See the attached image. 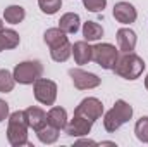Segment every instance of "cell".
Returning <instances> with one entry per match:
<instances>
[{
    "label": "cell",
    "instance_id": "6da1fadb",
    "mask_svg": "<svg viewBox=\"0 0 148 147\" xmlns=\"http://www.w3.org/2000/svg\"><path fill=\"white\" fill-rule=\"evenodd\" d=\"M9 125H7V140L12 147H21V146H31L28 140V119L24 111H14L9 114Z\"/></svg>",
    "mask_w": 148,
    "mask_h": 147
},
{
    "label": "cell",
    "instance_id": "7a4b0ae2",
    "mask_svg": "<svg viewBox=\"0 0 148 147\" xmlns=\"http://www.w3.org/2000/svg\"><path fill=\"white\" fill-rule=\"evenodd\" d=\"M145 61L134 54V52H122V55H119L115 66H114V73L124 80H138L143 71H145Z\"/></svg>",
    "mask_w": 148,
    "mask_h": 147
},
{
    "label": "cell",
    "instance_id": "3957f363",
    "mask_svg": "<svg viewBox=\"0 0 148 147\" xmlns=\"http://www.w3.org/2000/svg\"><path fill=\"white\" fill-rule=\"evenodd\" d=\"M131 118H133V107L126 101L119 99V101H115L114 107L105 112V116H103V126H105V130L109 133H114L124 123H127Z\"/></svg>",
    "mask_w": 148,
    "mask_h": 147
},
{
    "label": "cell",
    "instance_id": "277c9868",
    "mask_svg": "<svg viewBox=\"0 0 148 147\" xmlns=\"http://www.w3.org/2000/svg\"><path fill=\"white\" fill-rule=\"evenodd\" d=\"M14 80L21 85H33L38 78H41L43 74V66L40 61H24L16 64L14 68Z\"/></svg>",
    "mask_w": 148,
    "mask_h": 147
},
{
    "label": "cell",
    "instance_id": "5b68a950",
    "mask_svg": "<svg viewBox=\"0 0 148 147\" xmlns=\"http://www.w3.org/2000/svg\"><path fill=\"white\" fill-rule=\"evenodd\" d=\"M117 59H119V50L112 43H97L93 47V57H91V61H95L100 68H103V69H114Z\"/></svg>",
    "mask_w": 148,
    "mask_h": 147
},
{
    "label": "cell",
    "instance_id": "8992f818",
    "mask_svg": "<svg viewBox=\"0 0 148 147\" xmlns=\"http://www.w3.org/2000/svg\"><path fill=\"white\" fill-rule=\"evenodd\" d=\"M35 99L43 106H53L57 99V83L47 78H38L33 83Z\"/></svg>",
    "mask_w": 148,
    "mask_h": 147
},
{
    "label": "cell",
    "instance_id": "52a82bcc",
    "mask_svg": "<svg viewBox=\"0 0 148 147\" xmlns=\"http://www.w3.org/2000/svg\"><path fill=\"white\" fill-rule=\"evenodd\" d=\"M74 114H76V116H83V118H86V119H90V121L95 123V121L100 119L102 114H103V104H102V101L97 99V97H86V99H83V101L79 102V106L74 109Z\"/></svg>",
    "mask_w": 148,
    "mask_h": 147
},
{
    "label": "cell",
    "instance_id": "ba28073f",
    "mask_svg": "<svg viewBox=\"0 0 148 147\" xmlns=\"http://www.w3.org/2000/svg\"><path fill=\"white\" fill-rule=\"evenodd\" d=\"M69 76H71L74 87L77 90H91V88L100 87V83H102V80L95 73H88V71L79 69V68L69 69Z\"/></svg>",
    "mask_w": 148,
    "mask_h": 147
},
{
    "label": "cell",
    "instance_id": "9c48e42d",
    "mask_svg": "<svg viewBox=\"0 0 148 147\" xmlns=\"http://www.w3.org/2000/svg\"><path fill=\"white\" fill-rule=\"evenodd\" d=\"M114 17L121 24H131L138 19V10L129 2H117L114 5Z\"/></svg>",
    "mask_w": 148,
    "mask_h": 147
},
{
    "label": "cell",
    "instance_id": "30bf717a",
    "mask_svg": "<svg viewBox=\"0 0 148 147\" xmlns=\"http://www.w3.org/2000/svg\"><path fill=\"white\" fill-rule=\"evenodd\" d=\"M91 126H93V121L74 114V118L66 125V133L69 137H84L91 132Z\"/></svg>",
    "mask_w": 148,
    "mask_h": 147
},
{
    "label": "cell",
    "instance_id": "8fae6325",
    "mask_svg": "<svg viewBox=\"0 0 148 147\" xmlns=\"http://www.w3.org/2000/svg\"><path fill=\"white\" fill-rule=\"evenodd\" d=\"M73 55L76 64L83 66V64H88L93 57V47L86 42V40H81V42H76L73 45Z\"/></svg>",
    "mask_w": 148,
    "mask_h": 147
},
{
    "label": "cell",
    "instance_id": "7c38bea8",
    "mask_svg": "<svg viewBox=\"0 0 148 147\" xmlns=\"http://www.w3.org/2000/svg\"><path fill=\"white\" fill-rule=\"evenodd\" d=\"M136 33L129 28H121L117 30V45H119V50L122 52H133L134 47H136Z\"/></svg>",
    "mask_w": 148,
    "mask_h": 147
},
{
    "label": "cell",
    "instance_id": "4fadbf2b",
    "mask_svg": "<svg viewBox=\"0 0 148 147\" xmlns=\"http://www.w3.org/2000/svg\"><path fill=\"white\" fill-rule=\"evenodd\" d=\"M24 114H26L29 128H33L35 132H38L40 128H43L47 125V112L43 109H40V107H36V106L28 107V109L24 111Z\"/></svg>",
    "mask_w": 148,
    "mask_h": 147
},
{
    "label": "cell",
    "instance_id": "5bb4252c",
    "mask_svg": "<svg viewBox=\"0 0 148 147\" xmlns=\"http://www.w3.org/2000/svg\"><path fill=\"white\" fill-rule=\"evenodd\" d=\"M47 123L57 130L66 128L67 125V111L64 107H50V111L47 112Z\"/></svg>",
    "mask_w": 148,
    "mask_h": 147
},
{
    "label": "cell",
    "instance_id": "9a60e30c",
    "mask_svg": "<svg viewBox=\"0 0 148 147\" xmlns=\"http://www.w3.org/2000/svg\"><path fill=\"white\" fill-rule=\"evenodd\" d=\"M79 24H81V19H79V14L76 12H66L59 21V28L67 35L76 33L79 30Z\"/></svg>",
    "mask_w": 148,
    "mask_h": 147
},
{
    "label": "cell",
    "instance_id": "2e32d148",
    "mask_svg": "<svg viewBox=\"0 0 148 147\" xmlns=\"http://www.w3.org/2000/svg\"><path fill=\"white\" fill-rule=\"evenodd\" d=\"M43 40H45V43H47L50 49H55V47H59V45L69 42L67 33H64L60 28H48V30L45 31V35H43Z\"/></svg>",
    "mask_w": 148,
    "mask_h": 147
},
{
    "label": "cell",
    "instance_id": "e0dca14e",
    "mask_svg": "<svg viewBox=\"0 0 148 147\" xmlns=\"http://www.w3.org/2000/svg\"><path fill=\"white\" fill-rule=\"evenodd\" d=\"M26 17V10L21 5H9L3 9V19L9 24H19Z\"/></svg>",
    "mask_w": 148,
    "mask_h": 147
},
{
    "label": "cell",
    "instance_id": "ac0fdd59",
    "mask_svg": "<svg viewBox=\"0 0 148 147\" xmlns=\"http://www.w3.org/2000/svg\"><path fill=\"white\" fill-rule=\"evenodd\" d=\"M83 37L86 42H97L103 37V28L95 21H86L83 24Z\"/></svg>",
    "mask_w": 148,
    "mask_h": 147
},
{
    "label": "cell",
    "instance_id": "d6986e66",
    "mask_svg": "<svg viewBox=\"0 0 148 147\" xmlns=\"http://www.w3.org/2000/svg\"><path fill=\"white\" fill-rule=\"evenodd\" d=\"M50 55L55 62H66L71 55H73V45L71 42H66L55 49H50Z\"/></svg>",
    "mask_w": 148,
    "mask_h": 147
},
{
    "label": "cell",
    "instance_id": "ffe728a7",
    "mask_svg": "<svg viewBox=\"0 0 148 147\" xmlns=\"http://www.w3.org/2000/svg\"><path fill=\"white\" fill-rule=\"evenodd\" d=\"M59 132L60 130H57V128H53V126H50L47 123L43 128H40L36 132V137H38V140L43 142V144H53V142L59 140Z\"/></svg>",
    "mask_w": 148,
    "mask_h": 147
},
{
    "label": "cell",
    "instance_id": "44dd1931",
    "mask_svg": "<svg viewBox=\"0 0 148 147\" xmlns=\"http://www.w3.org/2000/svg\"><path fill=\"white\" fill-rule=\"evenodd\" d=\"M136 139L143 144H148V116H141L134 125Z\"/></svg>",
    "mask_w": 148,
    "mask_h": 147
},
{
    "label": "cell",
    "instance_id": "7402d4cb",
    "mask_svg": "<svg viewBox=\"0 0 148 147\" xmlns=\"http://www.w3.org/2000/svg\"><path fill=\"white\" fill-rule=\"evenodd\" d=\"M16 85V80H14V74L7 69H0V92L2 94H9L12 92Z\"/></svg>",
    "mask_w": 148,
    "mask_h": 147
},
{
    "label": "cell",
    "instance_id": "603a6c76",
    "mask_svg": "<svg viewBox=\"0 0 148 147\" xmlns=\"http://www.w3.org/2000/svg\"><path fill=\"white\" fill-rule=\"evenodd\" d=\"M38 5H40V9H41L43 14L53 16L62 7V0H38Z\"/></svg>",
    "mask_w": 148,
    "mask_h": 147
},
{
    "label": "cell",
    "instance_id": "cb8c5ba5",
    "mask_svg": "<svg viewBox=\"0 0 148 147\" xmlns=\"http://www.w3.org/2000/svg\"><path fill=\"white\" fill-rule=\"evenodd\" d=\"M3 40H5V50H10V49H16L21 42L19 33L14 31V30H3Z\"/></svg>",
    "mask_w": 148,
    "mask_h": 147
},
{
    "label": "cell",
    "instance_id": "d4e9b609",
    "mask_svg": "<svg viewBox=\"0 0 148 147\" xmlns=\"http://www.w3.org/2000/svg\"><path fill=\"white\" fill-rule=\"evenodd\" d=\"M83 5L86 7V10L90 12H100L105 9L107 0H83Z\"/></svg>",
    "mask_w": 148,
    "mask_h": 147
},
{
    "label": "cell",
    "instance_id": "484cf974",
    "mask_svg": "<svg viewBox=\"0 0 148 147\" xmlns=\"http://www.w3.org/2000/svg\"><path fill=\"white\" fill-rule=\"evenodd\" d=\"M7 118H9V104L0 99V123L5 121Z\"/></svg>",
    "mask_w": 148,
    "mask_h": 147
},
{
    "label": "cell",
    "instance_id": "4316f807",
    "mask_svg": "<svg viewBox=\"0 0 148 147\" xmlns=\"http://www.w3.org/2000/svg\"><path fill=\"white\" fill-rule=\"evenodd\" d=\"M76 146H98V144L93 142V140H86V139H83V140H77Z\"/></svg>",
    "mask_w": 148,
    "mask_h": 147
},
{
    "label": "cell",
    "instance_id": "83f0119b",
    "mask_svg": "<svg viewBox=\"0 0 148 147\" xmlns=\"http://www.w3.org/2000/svg\"><path fill=\"white\" fill-rule=\"evenodd\" d=\"M5 30V28H3ZM3 30L0 31V52L2 50H5V40H3Z\"/></svg>",
    "mask_w": 148,
    "mask_h": 147
},
{
    "label": "cell",
    "instance_id": "f1b7e54d",
    "mask_svg": "<svg viewBox=\"0 0 148 147\" xmlns=\"http://www.w3.org/2000/svg\"><path fill=\"white\" fill-rule=\"evenodd\" d=\"M145 87H147V90H148V74H147V78H145Z\"/></svg>",
    "mask_w": 148,
    "mask_h": 147
},
{
    "label": "cell",
    "instance_id": "f546056e",
    "mask_svg": "<svg viewBox=\"0 0 148 147\" xmlns=\"http://www.w3.org/2000/svg\"><path fill=\"white\" fill-rule=\"evenodd\" d=\"M2 30H3V21L0 19V31H2Z\"/></svg>",
    "mask_w": 148,
    "mask_h": 147
}]
</instances>
